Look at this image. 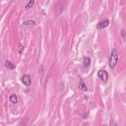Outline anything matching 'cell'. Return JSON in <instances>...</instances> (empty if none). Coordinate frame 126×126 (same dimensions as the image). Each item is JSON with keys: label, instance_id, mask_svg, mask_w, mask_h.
Listing matches in <instances>:
<instances>
[{"label": "cell", "instance_id": "obj_9", "mask_svg": "<svg viewBox=\"0 0 126 126\" xmlns=\"http://www.w3.org/2000/svg\"><path fill=\"white\" fill-rule=\"evenodd\" d=\"M91 63V59L89 57H85L84 60V65L85 67H87L90 66Z\"/></svg>", "mask_w": 126, "mask_h": 126}, {"label": "cell", "instance_id": "obj_1", "mask_svg": "<svg viewBox=\"0 0 126 126\" xmlns=\"http://www.w3.org/2000/svg\"><path fill=\"white\" fill-rule=\"evenodd\" d=\"M118 60V55L116 49H113L112 51L111 56L109 62V66L112 69L115 68Z\"/></svg>", "mask_w": 126, "mask_h": 126}, {"label": "cell", "instance_id": "obj_2", "mask_svg": "<svg viewBox=\"0 0 126 126\" xmlns=\"http://www.w3.org/2000/svg\"><path fill=\"white\" fill-rule=\"evenodd\" d=\"M98 76L104 83H106L108 79V72L105 70H100L98 72Z\"/></svg>", "mask_w": 126, "mask_h": 126}, {"label": "cell", "instance_id": "obj_8", "mask_svg": "<svg viewBox=\"0 0 126 126\" xmlns=\"http://www.w3.org/2000/svg\"><path fill=\"white\" fill-rule=\"evenodd\" d=\"M23 24L24 25H35L36 22L33 20H29L23 22Z\"/></svg>", "mask_w": 126, "mask_h": 126}, {"label": "cell", "instance_id": "obj_10", "mask_svg": "<svg viewBox=\"0 0 126 126\" xmlns=\"http://www.w3.org/2000/svg\"><path fill=\"white\" fill-rule=\"evenodd\" d=\"M34 2H35V1H34V0H31V1H30L29 2L25 5V10H27L28 9H29L33 6V5Z\"/></svg>", "mask_w": 126, "mask_h": 126}, {"label": "cell", "instance_id": "obj_7", "mask_svg": "<svg viewBox=\"0 0 126 126\" xmlns=\"http://www.w3.org/2000/svg\"><path fill=\"white\" fill-rule=\"evenodd\" d=\"M78 88L85 92L87 91V88L86 86V85L81 79L80 80V84L78 86Z\"/></svg>", "mask_w": 126, "mask_h": 126}, {"label": "cell", "instance_id": "obj_5", "mask_svg": "<svg viewBox=\"0 0 126 126\" xmlns=\"http://www.w3.org/2000/svg\"><path fill=\"white\" fill-rule=\"evenodd\" d=\"M4 66L10 70H13L16 67V66L13 64V63H11L10 61H8V60H7L5 62Z\"/></svg>", "mask_w": 126, "mask_h": 126}, {"label": "cell", "instance_id": "obj_6", "mask_svg": "<svg viewBox=\"0 0 126 126\" xmlns=\"http://www.w3.org/2000/svg\"><path fill=\"white\" fill-rule=\"evenodd\" d=\"M9 101L11 102H13V104H17L18 102V99L16 94H13L11 95L9 97Z\"/></svg>", "mask_w": 126, "mask_h": 126}, {"label": "cell", "instance_id": "obj_4", "mask_svg": "<svg viewBox=\"0 0 126 126\" xmlns=\"http://www.w3.org/2000/svg\"><path fill=\"white\" fill-rule=\"evenodd\" d=\"M109 24V21L108 19H106L103 22L99 23L97 25V28L99 30H101L102 29H105L106 28Z\"/></svg>", "mask_w": 126, "mask_h": 126}, {"label": "cell", "instance_id": "obj_3", "mask_svg": "<svg viewBox=\"0 0 126 126\" xmlns=\"http://www.w3.org/2000/svg\"><path fill=\"white\" fill-rule=\"evenodd\" d=\"M21 81L22 83L26 86H30L32 84V80L30 76L27 74H24L22 76Z\"/></svg>", "mask_w": 126, "mask_h": 126}]
</instances>
